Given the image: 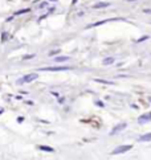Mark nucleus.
Instances as JSON below:
<instances>
[{"label":"nucleus","mask_w":151,"mask_h":160,"mask_svg":"<svg viewBox=\"0 0 151 160\" xmlns=\"http://www.w3.org/2000/svg\"><path fill=\"white\" fill-rule=\"evenodd\" d=\"M133 148V145L131 144H125V145H119V147L114 148L113 151H111V155H119V153H125L126 151L131 150Z\"/></svg>","instance_id":"1"},{"label":"nucleus","mask_w":151,"mask_h":160,"mask_svg":"<svg viewBox=\"0 0 151 160\" xmlns=\"http://www.w3.org/2000/svg\"><path fill=\"white\" fill-rule=\"evenodd\" d=\"M36 78H37V74L36 73H32V74H28L25 75V77L20 78V80L17 81V83H27V82H32V81H35Z\"/></svg>","instance_id":"2"},{"label":"nucleus","mask_w":151,"mask_h":160,"mask_svg":"<svg viewBox=\"0 0 151 160\" xmlns=\"http://www.w3.org/2000/svg\"><path fill=\"white\" fill-rule=\"evenodd\" d=\"M41 72H62V70H69L68 66H60V68H43L40 69Z\"/></svg>","instance_id":"3"},{"label":"nucleus","mask_w":151,"mask_h":160,"mask_svg":"<svg viewBox=\"0 0 151 160\" xmlns=\"http://www.w3.org/2000/svg\"><path fill=\"white\" fill-rule=\"evenodd\" d=\"M127 127V124L126 123H119L118 126H115V127L113 128V131H111V135H114V134H117V132H119V131H122V130H125V128Z\"/></svg>","instance_id":"4"},{"label":"nucleus","mask_w":151,"mask_h":160,"mask_svg":"<svg viewBox=\"0 0 151 160\" xmlns=\"http://www.w3.org/2000/svg\"><path fill=\"white\" fill-rule=\"evenodd\" d=\"M149 120H151V113H146L139 116V123H144V122H149Z\"/></svg>","instance_id":"5"},{"label":"nucleus","mask_w":151,"mask_h":160,"mask_svg":"<svg viewBox=\"0 0 151 160\" xmlns=\"http://www.w3.org/2000/svg\"><path fill=\"white\" fill-rule=\"evenodd\" d=\"M110 5V3H106V1H101V3H97V4L93 5V8H96V9H99V8H106Z\"/></svg>","instance_id":"6"},{"label":"nucleus","mask_w":151,"mask_h":160,"mask_svg":"<svg viewBox=\"0 0 151 160\" xmlns=\"http://www.w3.org/2000/svg\"><path fill=\"white\" fill-rule=\"evenodd\" d=\"M139 142H150L151 140V132L150 134H144V135H142V136H139Z\"/></svg>","instance_id":"7"},{"label":"nucleus","mask_w":151,"mask_h":160,"mask_svg":"<svg viewBox=\"0 0 151 160\" xmlns=\"http://www.w3.org/2000/svg\"><path fill=\"white\" fill-rule=\"evenodd\" d=\"M38 150L46 151V152H54V148L49 147V145H38Z\"/></svg>","instance_id":"8"},{"label":"nucleus","mask_w":151,"mask_h":160,"mask_svg":"<svg viewBox=\"0 0 151 160\" xmlns=\"http://www.w3.org/2000/svg\"><path fill=\"white\" fill-rule=\"evenodd\" d=\"M68 60H69L68 56H60V57H56L54 58L56 62H62V61H68Z\"/></svg>","instance_id":"9"},{"label":"nucleus","mask_w":151,"mask_h":160,"mask_svg":"<svg viewBox=\"0 0 151 160\" xmlns=\"http://www.w3.org/2000/svg\"><path fill=\"white\" fill-rule=\"evenodd\" d=\"M114 62V58L113 57H109V58H105V60L102 61L103 65H109V64H113Z\"/></svg>","instance_id":"10"},{"label":"nucleus","mask_w":151,"mask_h":160,"mask_svg":"<svg viewBox=\"0 0 151 160\" xmlns=\"http://www.w3.org/2000/svg\"><path fill=\"white\" fill-rule=\"evenodd\" d=\"M97 82H101V83H107V85H114L113 81H103V80H96Z\"/></svg>","instance_id":"11"},{"label":"nucleus","mask_w":151,"mask_h":160,"mask_svg":"<svg viewBox=\"0 0 151 160\" xmlns=\"http://www.w3.org/2000/svg\"><path fill=\"white\" fill-rule=\"evenodd\" d=\"M27 12H29V8H27V9H21V11H17L15 15H23V13H27Z\"/></svg>","instance_id":"12"},{"label":"nucleus","mask_w":151,"mask_h":160,"mask_svg":"<svg viewBox=\"0 0 151 160\" xmlns=\"http://www.w3.org/2000/svg\"><path fill=\"white\" fill-rule=\"evenodd\" d=\"M60 53V49H57V50H52V52L49 53V56H56V54H58Z\"/></svg>","instance_id":"13"},{"label":"nucleus","mask_w":151,"mask_h":160,"mask_svg":"<svg viewBox=\"0 0 151 160\" xmlns=\"http://www.w3.org/2000/svg\"><path fill=\"white\" fill-rule=\"evenodd\" d=\"M33 57H35V54H27L23 57V60H29V58H33Z\"/></svg>","instance_id":"14"},{"label":"nucleus","mask_w":151,"mask_h":160,"mask_svg":"<svg viewBox=\"0 0 151 160\" xmlns=\"http://www.w3.org/2000/svg\"><path fill=\"white\" fill-rule=\"evenodd\" d=\"M147 38H149V37H147V36H144V37L139 38V40H138V43H141V41H144V40H147Z\"/></svg>","instance_id":"15"},{"label":"nucleus","mask_w":151,"mask_h":160,"mask_svg":"<svg viewBox=\"0 0 151 160\" xmlns=\"http://www.w3.org/2000/svg\"><path fill=\"white\" fill-rule=\"evenodd\" d=\"M23 120H24V118H23V116H19V118H17V122H19V123H21Z\"/></svg>","instance_id":"16"},{"label":"nucleus","mask_w":151,"mask_h":160,"mask_svg":"<svg viewBox=\"0 0 151 160\" xmlns=\"http://www.w3.org/2000/svg\"><path fill=\"white\" fill-rule=\"evenodd\" d=\"M46 5H48L46 3H43V4H40V8H44V7H46Z\"/></svg>","instance_id":"17"},{"label":"nucleus","mask_w":151,"mask_h":160,"mask_svg":"<svg viewBox=\"0 0 151 160\" xmlns=\"http://www.w3.org/2000/svg\"><path fill=\"white\" fill-rule=\"evenodd\" d=\"M144 12H146V13H151V9H144Z\"/></svg>","instance_id":"18"},{"label":"nucleus","mask_w":151,"mask_h":160,"mask_svg":"<svg viewBox=\"0 0 151 160\" xmlns=\"http://www.w3.org/2000/svg\"><path fill=\"white\" fill-rule=\"evenodd\" d=\"M77 3V0H72V4H76Z\"/></svg>","instance_id":"19"},{"label":"nucleus","mask_w":151,"mask_h":160,"mask_svg":"<svg viewBox=\"0 0 151 160\" xmlns=\"http://www.w3.org/2000/svg\"><path fill=\"white\" fill-rule=\"evenodd\" d=\"M3 111H4V110H3V109H0V114H3Z\"/></svg>","instance_id":"20"},{"label":"nucleus","mask_w":151,"mask_h":160,"mask_svg":"<svg viewBox=\"0 0 151 160\" xmlns=\"http://www.w3.org/2000/svg\"><path fill=\"white\" fill-rule=\"evenodd\" d=\"M127 1H135V0H127Z\"/></svg>","instance_id":"21"},{"label":"nucleus","mask_w":151,"mask_h":160,"mask_svg":"<svg viewBox=\"0 0 151 160\" xmlns=\"http://www.w3.org/2000/svg\"><path fill=\"white\" fill-rule=\"evenodd\" d=\"M50 1H57V0H50Z\"/></svg>","instance_id":"22"}]
</instances>
